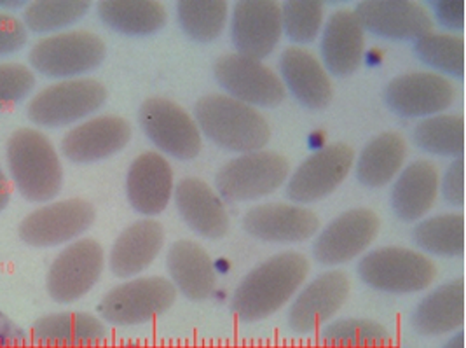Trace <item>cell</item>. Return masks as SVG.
Returning <instances> with one entry per match:
<instances>
[{
	"mask_svg": "<svg viewBox=\"0 0 466 348\" xmlns=\"http://www.w3.org/2000/svg\"><path fill=\"white\" fill-rule=\"evenodd\" d=\"M173 196L178 214L194 233L208 240L228 235L231 219L226 205L205 180L186 177L177 184Z\"/></svg>",
	"mask_w": 466,
	"mask_h": 348,
	"instance_id": "cell-22",
	"label": "cell"
},
{
	"mask_svg": "<svg viewBox=\"0 0 466 348\" xmlns=\"http://www.w3.org/2000/svg\"><path fill=\"white\" fill-rule=\"evenodd\" d=\"M351 291L350 277L340 271H327L308 283L289 310V326L297 334H311L329 322Z\"/></svg>",
	"mask_w": 466,
	"mask_h": 348,
	"instance_id": "cell-16",
	"label": "cell"
},
{
	"mask_svg": "<svg viewBox=\"0 0 466 348\" xmlns=\"http://www.w3.org/2000/svg\"><path fill=\"white\" fill-rule=\"evenodd\" d=\"M175 302L177 289L168 279L140 277L110 289L98 308L112 326H140L167 313Z\"/></svg>",
	"mask_w": 466,
	"mask_h": 348,
	"instance_id": "cell-6",
	"label": "cell"
},
{
	"mask_svg": "<svg viewBox=\"0 0 466 348\" xmlns=\"http://www.w3.org/2000/svg\"><path fill=\"white\" fill-rule=\"evenodd\" d=\"M465 324V281L437 287L412 313V327L423 336H442Z\"/></svg>",
	"mask_w": 466,
	"mask_h": 348,
	"instance_id": "cell-29",
	"label": "cell"
},
{
	"mask_svg": "<svg viewBox=\"0 0 466 348\" xmlns=\"http://www.w3.org/2000/svg\"><path fill=\"white\" fill-rule=\"evenodd\" d=\"M243 228L248 235L264 241L297 243L319 233V219L313 210L304 207L266 203L245 214Z\"/></svg>",
	"mask_w": 466,
	"mask_h": 348,
	"instance_id": "cell-20",
	"label": "cell"
},
{
	"mask_svg": "<svg viewBox=\"0 0 466 348\" xmlns=\"http://www.w3.org/2000/svg\"><path fill=\"white\" fill-rule=\"evenodd\" d=\"M444 348H465V331L454 334V336L445 343Z\"/></svg>",
	"mask_w": 466,
	"mask_h": 348,
	"instance_id": "cell-45",
	"label": "cell"
},
{
	"mask_svg": "<svg viewBox=\"0 0 466 348\" xmlns=\"http://www.w3.org/2000/svg\"><path fill=\"white\" fill-rule=\"evenodd\" d=\"M106 338V327L87 312H58L37 319L30 340L41 348H95Z\"/></svg>",
	"mask_w": 466,
	"mask_h": 348,
	"instance_id": "cell-24",
	"label": "cell"
},
{
	"mask_svg": "<svg viewBox=\"0 0 466 348\" xmlns=\"http://www.w3.org/2000/svg\"><path fill=\"white\" fill-rule=\"evenodd\" d=\"M414 241L420 249L442 258L465 254V216L442 214L426 219L414 228Z\"/></svg>",
	"mask_w": 466,
	"mask_h": 348,
	"instance_id": "cell-32",
	"label": "cell"
},
{
	"mask_svg": "<svg viewBox=\"0 0 466 348\" xmlns=\"http://www.w3.org/2000/svg\"><path fill=\"white\" fill-rule=\"evenodd\" d=\"M173 169L163 154L147 151L135 158L127 175V195L129 205L144 214H161L175 191Z\"/></svg>",
	"mask_w": 466,
	"mask_h": 348,
	"instance_id": "cell-21",
	"label": "cell"
},
{
	"mask_svg": "<svg viewBox=\"0 0 466 348\" xmlns=\"http://www.w3.org/2000/svg\"><path fill=\"white\" fill-rule=\"evenodd\" d=\"M311 266L300 252H281L260 262L234 291L231 308L243 322L271 317L287 305L308 279Z\"/></svg>",
	"mask_w": 466,
	"mask_h": 348,
	"instance_id": "cell-1",
	"label": "cell"
},
{
	"mask_svg": "<svg viewBox=\"0 0 466 348\" xmlns=\"http://www.w3.org/2000/svg\"><path fill=\"white\" fill-rule=\"evenodd\" d=\"M441 177L435 163L418 159L403 170L391 191V207L405 222L426 216L439 196Z\"/></svg>",
	"mask_w": 466,
	"mask_h": 348,
	"instance_id": "cell-28",
	"label": "cell"
},
{
	"mask_svg": "<svg viewBox=\"0 0 466 348\" xmlns=\"http://www.w3.org/2000/svg\"><path fill=\"white\" fill-rule=\"evenodd\" d=\"M325 348H390L388 329L370 319H340L321 331Z\"/></svg>",
	"mask_w": 466,
	"mask_h": 348,
	"instance_id": "cell-36",
	"label": "cell"
},
{
	"mask_svg": "<svg viewBox=\"0 0 466 348\" xmlns=\"http://www.w3.org/2000/svg\"><path fill=\"white\" fill-rule=\"evenodd\" d=\"M281 23L287 36L299 44L313 43L323 26L325 7L319 0H287L281 5Z\"/></svg>",
	"mask_w": 466,
	"mask_h": 348,
	"instance_id": "cell-38",
	"label": "cell"
},
{
	"mask_svg": "<svg viewBox=\"0 0 466 348\" xmlns=\"http://www.w3.org/2000/svg\"><path fill=\"white\" fill-rule=\"evenodd\" d=\"M416 53L426 66L456 79L465 77V41L451 34H426L416 41Z\"/></svg>",
	"mask_w": 466,
	"mask_h": 348,
	"instance_id": "cell-37",
	"label": "cell"
},
{
	"mask_svg": "<svg viewBox=\"0 0 466 348\" xmlns=\"http://www.w3.org/2000/svg\"><path fill=\"white\" fill-rule=\"evenodd\" d=\"M381 228L370 209H351L334 219L315 241V258L325 266L344 264L360 256L376 240Z\"/></svg>",
	"mask_w": 466,
	"mask_h": 348,
	"instance_id": "cell-14",
	"label": "cell"
},
{
	"mask_svg": "<svg viewBox=\"0 0 466 348\" xmlns=\"http://www.w3.org/2000/svg\"><path fill=\"white\" fill-rule=\"evenodd\" d=\"M439 22L447 28L463 30L465 26V2L463 0H435L431 2Z\"/></svg>",
	"mask_w": 466,
	"mask_h": 348,
	"instance_id": "cell-42",
	"label": "cell"
},
{
	"mask_svg": "<svg viewBox=\"0 0 466 348\" xmlns=\"http://www.w3.org/2000/svg\"><path fill=\"white\" fill-rule=\"evenodd\" d=\"M28 41L25 23L7 11H0V56H9L22 51Z\"/></svg>",
	"mask_w": 466,
	"mask_h": 348,
	"instance_id": "cell-40",
	"label": "cell"
},
{
	"mask_svg": "<svg viewBox=\"0 0 466 348\" xmlns=\"http://www.w3.org/2000/svg\"><path fill=\"white\" fill-rule=\"evenodd\" d=\"M30 338L23 327L0 312V348L28 347Z\"/></svg>",
	"mask_w": 466,
	"mask_h": 348,
	"instance_id": "cell-43",
	"label": "cell"
},
{
	"mask_svg": "<svg viewBox=\"0 0 466 348\" xmlns=\"http://www.w3.org/2000/svg\"><path fill=\"white\" fill-rule=\"evenodd\" d=\"M290 163L276 151H255L228 161L215 177L218 193L228 201H250L275 193L289 179Z\"/></svg>",
	"mask_w": 466,
	"mask_h": 348,
	"instance_id": "cell-8",
	"label": "cell"
},
{
	"mask_svg": "<svg viewBox=\"0 0 466 348\" xmlns=\"http://www.w3.org/2000/svg\"><path fill=\"white\" fill-rule=\"evenodd\" d=\"M104 39L87 30H68L47 36L32 47L30 66L53 79H76L106 60Z\"/></svg>",
	"mask_w": 466,
	"mask_h": 348,
	"instance_id": "cell-4",
	"label": "cell"
},
{
	"mask_svg": "<svg viewBox=\"0 0 466 348\" xmlns=\"http://www.w3.org/2000/svg\"><path fill=\"white\" fill-rule=\"evenodd\" d=\"M106 266L104 247L93 239L66 245L47 270L46 289L53 302L70 305L85 298L98 283Z\"/></svg>",
	"mask_w": 466,
	"mask_h": 348,
	"instance_id": "cell-9",
	"label": "cell"
},
{
	"mask_svg": "<svg viewBox=\"0 0 466 348\" xmlns=\"http://www.w3.org/2000/svg\"><path fill=\"white\" fill-rule=\"evenodd\" d=\"M98 16L123 36H152L165 26L168 13L157 0H104L98 4Z\"/></svg>",
	"mask_w": 466,
	"mask_h": 348,
	"instance_id": "cell-30",
	"label": "cell"
},
{
	"mask_svg": "<svg viewBox=\"0 0 466 348\" xmlns=\"http://www.w3.org/2000/svg\"><path fill=\"white\" fill-rule=\"evenodd\" d=\"M35 87L32 68L23 64H0V112L11 109L25 100Z\"/></svg>",
	"mask_w": 466,
	"mask_h": 348,
	"instance_id": "cell-39",
	"label": "cell"
},
{
	"mask_svg": "<svg viewBox=\"0 0 466 348\" xmlns=\"http://www.w3.org/2000/svg\"><path fill=\"white\" fill-rule=\"evenodd\" d=\"M95 207L83 198H70L35 209L18 226L30 247H56L81 237L95 222Z\"/></svg>",
	"mask_w": 466,
	"mask_h": 348,
	"instance_id": "cell-12",
	"label": "cell"
},
{
	"mask_svg": "<svg viewBox=\"0 0 466 348\" xmlns=\"http://www.w3.org/2000/svg\"><path fill=\"white\" fill-rule=\"evenodd\" d=\"M361 281L382 292L410 294L428 289L437 268L421 252L405 247H381L369 252L360 264Z\"/></svg>",
	"mask_w": 466,
	"mask_h": 348,
	"instance_id": "cell-7",
	"label": "cell"
},
{
	"mask_svg": "<svg viewBox=\"0 0 466 348\" xmlns=\"http://www.w3.org/2000/svg\"><path fill=\"white\" fill-rule=\"evenodd\" d=\"M5 159L18 193L34 203L53 200L62 191L64 169L56 148L35 128L13 131L5 144Z\"/></svg>",
	"mask_w": 466,
	"mask_h": 348,
	"instance_id": "cell-2",
	"label": "cell"
},
{
	"mask_svg": "<svg viewBox=\"0 0 466 348\" xmlns=\"http://www.w3.org/2000/svg\"><path fill=\"white\" fill-rule=\"evenodd\" d=\"M213 76L233 98L252 107H276L287 97V87L273 68L238 53L217 58Z\"/></svg>",
	"mask_w": 466,
	"mask_h": 348,
	"instance_id": "cell-11",
	"label": "cell"
},
{
	"mask_svg": "<svg viewBox=\"0 0 466 348\" xmlns=\"http://www.w3.org/2000/svg\"><path fill=\"white\" fill-rule=\"evenodd\" d=\"M355 163L348 144H330L306 158L289 180L287 195L297 203H313L334 193Z\"/></svg>",
	"mask_w": 466,
	"mask_h": 348,
	"instance_id": "cell-13",
	"label": "cell"
},
{
	"mask_svg": "<svg viewBox=\"0 0 466 348\" xmlns=\"http://www.w3.org/2000/svg\"><path fill=\"white\" fill-rule=\"evenodd\" d=\"M414 142L426 153L463 158L465 119L452 114L430 116L416 127Z\"/></svg>",
	"mask_w": 466,
	"mask_h": 348,
	"instance_id": "cell-33",
	"label": "cell"
},
{
	"mask_svg": "<svg viewBox=\"0 0 466 348\" xmlns=\"http://www.w3.org/2000/svg\"><path fill=\"white\" fill-rule=\"evenodd\" d=\"M229 4L224 0H182L177 16L182 30L198 43H213L228 22Z\"/></svg>",
	"mask_w": 466,
	"mask_h": 348,
	"instance_id": "cell-34",
	"label": "cell"
},
{
	"mask_svg": "<svg viewBox=\"0 0 466 348\" xmlns=\"http://www.w3.org/2000/svg\"><path fill=\"white\" fill-rule=\"evenodd\" d=\"M9 201H11V182L4 172V169L0 167V212L9 205Z\"/></svg>",
	"mask_w": 466,
	"mask_h": 348,
	"instance_id": "cell-44",
	"label": "cell"
},
{
	"mask_svg": "<svg viewBox=\"0 0 466 348\" xmlns=\"http://www.w3.org/2000/svg\"><path fill=\"white\" fill-rule=\"evenodd\" d=\"M196 123L218 148L233 153L262 151L271 138V127L258 110L233 97L212 93L194 106Z\"/></svg>",
	"mask_w": 466,
	"mask_h": 348,
	"instance_id": "cell-3",
	"label": "cell"
},
{
	"mask_svg": "<svg viewBox=\"0 0 466 348\" xmlns=\"http://www.w3.org/2000/svg\"><path fill=\"white\" fill-rule=\"evenodd\" d=\"M365 55V34L355 11L340 9L330 16L321 37L325 68L346 77L359 70Z\"/></svg>",
	"mask_w": 466,
	"mask_h": 348,
	"instance_id": "cell-26",
	"label": "cell"
},
{
	"mask_svg": "<svg viewBox=\"0 0 466 348\" xmlns=\"http://www.w3.org/2000/svg\"><path fill=\"white\" fill-rule=\"evenodd\" d=\"M106 100V87L93 77H76L41 89L28 104V119L43 128H62L96 112Z\"/></svg>",
	"mask_w": 466,
	"mask_h": 348,
	"instance_id": "cell-5",
	"label": "cell"
},
{
	"mask_svg": "<svg viewBox=\"0 0 466 348\" xmlns=\"http://www.w3.org/2000/svg\"><path fill=\"white\" fill-rule=\"evenodd\" d=\"M405 158L407 144L402 135L384 131L363 148L357 163L359 180L369 188H382L402 170Z\"/></svg>",
	"mask_w": 466,
	"mask_h": 348,
	"instance_id": "cell-31",
	"label": "cell"
},
{
	"mask_svg": "<svg viewBox=\"0 0 466 348\" xmlns=\"http://www.w3.org/2000/svg\"><path fill=\"white\" fill-rule=\"evenodd\" d=\"M283 85L297 100L311 110L327 109L334 97V87L327 68L304 47H287L279 58Z\"/></svg>",
	"mask_w": 466,
	"mask_h": 348,
	"instance_id": "cell-23",
	"label": "cell"
},
{
	"mask_svg": "<svg viewBox=\"0 0 466 348\" xmlns=\"http://www.w3.org/2000/svg\"><path fill=\"white\" fill-rule=\"evenodd\" d=\"M165 245V228L156 219L137 220L112 245L108 266L119 279L140 275L159 256Z\"/></svg>",
	"mask_w": 466,
	"mask_h": 348,
	"instance_id": "cell-25",
	"label": "cell"
},
{
	"mask_svg": "<svg viewBox=\"0 0 466 348\" xmlns=\"http://www.w3.org/2000/svg\"><path fill=\"white\" fill-rule=\"evenodd\" d=\"M15 348H30V345H28V347H15Z\"/></svg>",
	"mask_w": 466,
	"mask_h": 348,
	"instance_id": "cell-46",
	"label": "cell"
},
{
	"mask_svg": "<svg viewBox=\"0 0 466 348\" xmlns=\"http://www.w3.org/2000/svg\"><path fill=\"white\" fill-rule=\"evenodd\" d=\"M131 125L121 116H96L65 133L62 153L74 163H95L121 153L131 140Z\"/></svg>",
	"mask_w": 466,
	"mask_h": 348,
	"instance_id": "cell-18",
	"label": "cell"
},
{
	"mask_svg": "<svg viewBox=\"0 0 466 348\" xmlns=\"http://www.w3.org/2000/svg\"><path fill=\"white\" fill-rule=\"evenodd\" d=\"M170 282L191 302H205L215 291L217 273L210 254L192 240L175 241L167 256Z\"/></svg>",
	"mask_w": 466,
	"mask_h": 348,
	"instance_id": "cell-27",
	"label": "cell"
},
{
	"mask_svg": "<svg viewBox=\"0 0 466 348\" xmlns=\"http://www.w3.org/2000/svg\"><path fill=\"white\" fill-rule=\"evenodd\" d=\"M89 0H35L23 11L26 30L35 34H58L66 26L83 20L91 9Z\"/></svg>",
	"mask_w": 466,
	"mask_h": 348,
	"instance_id": "cell-35",
	"label": "cell"
},
{
	"mask_svg": "<svg viewBox=\"0 0 466 348\" xmlns=\"http://www.w3.org/2000/svg\"><path fill=\"white\" fill-rule=\"evenodd\" d=\"M355 15L363 30L386 39L418 41L433 32V20L428 11L412 0H363L357 4Z\"/></svg>",
	"mask_w": 466,
	"mask_h": 348,
	"instance_id": "cell-19",
	"label": "cell"
},
{
	"mask_svg": "<svg viewBox=\"0 0 466 348\" xmlns=\"http://www.w3.org/2000/svg\"><path fill=\"white\" fill-rule=\"evenodd\" d=\"M281 7L275 0H241L234 5L233 44L238 55L268 58L281 39Z\"/></svg>",
	"mask_w": 466,
	"mask_h": 348,
	"instance_id": "cell-17",
	"label": "cell"
},
{
	"mask_svg": "<svg viewBox=\"0 0 466 348\" xmlns=\"http://www.w3.org/2000/svg\"><path fill=\"white\" fill-rule=\"evenodd\" d=\"M456 98V87L435 72H409L390 81L386 102L403 118L435 116L449 109Z\"/></svg>",
	"mask_w": 466,
	"mask_h": 348,
	"instance_id": "cell-15",
	"label": "cell"
},
{
	"mask_svg": "<svg viewBox=\"0 0 466 348\" xmlns=\"http://www.w3.org/2000/svg\"><path fill=\"white\" fill-rule=\"evenodd\" d=\"M445 201L454 207H465V159L456 158L442 180Z\"/></svg>",
	"mask_w": 466,
	"mask_h": 348,
	"instance_id": "cell-41",
	"label": "cell"
},
{
	"mask_svg": "<svg viewBox=\"0 0 466 348\" xmlns=\"http://www.w3.org/2000/svg\"><path fill=\"white\" fill-rule=\"evenodd\" d=\"M138 123L148 140L177 159H194L203 149L201 131L184 107L165 97H150L138 110Z\"/></svg>",
	"mask_w": 466,
	"mask_h": 348,
	"instance_id": "cell-10",
	"label": "cell"
}]
</instances>
